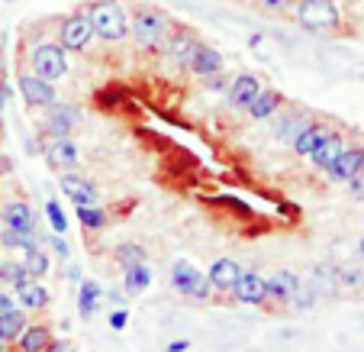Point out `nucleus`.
Segmentation results:
<instances>
[{
    "label": "nucleus",
    "mask_w": 364,
    "mask_h": 352,
    "mask_svg": "<svg viewBox=\"0 0 364 352\" xmlns=\"http://www.w3.org/2000/svg\"><path fill=\"white\" fill-rule=\"evenodd\" d=\"M168 33H171V20H168L165 10H159V7L136 10V16H132V42L142 52H159L165 46Z\"/></svg>",
    "instance_id": "obj_1"
},
{
    "label": "nucleus",
    "mask_w": 364,
    "mask_h": 352,
    "mask_svg": "<svg viewBox=\"0 0 364 352\" xmlns=\"http://www.w3.org/2000/svg\"><path fill=\"white\" fill-rule=\"evenodd\" d=\"M90 26H94V36L103 42H123L129 36V20H126L123 7L117 0H100L87 10Z\"/></svg>",
    "instance_id": "obj_2"
},
{
    "label": "nucleus",
    "mask_w": 364,
    "mask_h": 352,
    "mask_svg": "<svg viewBox=\"0 0 364 352\" xmlns=\"http://www.w3.org/2000/svg\"><path fill=\"white\" fill-rule=\"evenodd\" d=\"M29 62H33V75L55 84L58 78L68 75V48H65L62 42H39V46L33 48Z\"/></svg>",
    "instance_id": "obj_3"
},
{
    "label": "nucleus",
    "mask_w": 364,
    "mask_h": 352,
    "mask_svg": "<svg viewBox=\"0 0 364 352\" xmlns=\"http://www.w3.org/2000/svg\"><path fill=\"white\" fill-rule=\"evenodd\" d=\"M296 20L303 29H336L342 14H338L336 0H300Z\"/></svg>",
    "instance_id": "obj_4"
},
{
    "label": "nucleus",
    "mask_w": 364,
    "mask_h": 352,
    "mask_svg": "<svg viewBox=\"0 0 364 352\" xmlns=\"http://www.w3.org/2000/svg\"><path fill=\"white\" fill-rule=\"evenodd\" d=\"M171 284H174V291L193 297V301H206V297H210V288H213L210 278H206L200 269H193L191 262H174L171 265Z\"/></svg>",
    "instance_id": "obj_5"
},
{
    "label": "nucleus",
    "mask_w": 364,
    "mask_h": 352,
    "mask_svg": "<svg viewBox=\"0 0 364 352\" xmlns=\"http://www.w3.org/2000/svg\"><path fill=\"white\" fill-rule=\"evenodd\" d=\"M94 26H90V16L87 14H71L62 20V26H58V42H62L68 52H84V48H90V42H94Z\"/></svg>",
    "instance_id": "obj_6"
},
{
    "label": "nucleus",
    "mask_w": 364,
    "mask_h": 352,
    "mask_svg": "<svg viewBox=\"0 0 364 352\" xmlns=\"http://www.w3.org/2000/svg\"><path fill=\"white\" fill-rule=\"evenodd\" d=\"M197 42L200 39L193 33H187V29H171L161 48H165V56H168V62H171V65L187 68V65H191V58H193V52H197Z\"/></svg>",
    "instance_id": "obj_7"
},
{
    "label": "nucleus",
    "mask_w": 364,
    "mask_h": 352,
    "mask_svg": "<svg viewBox=\"0 0 364 352\" xmlns=\"http://www.w3.org/2000/svg\"><path fill=\"white\" fill-rule=\"evenodd\" d=\"M232 294L239 304H264L268 301V278L258 271H242L239 281L232 284Z\"/></svg>",
    "instance_id": "obj_8"
},
{
    "label": "nucleus",
    "mask_w": 364,
    "mask_h": 352,
    "mask_svg": "<svg viewBox=\"0 0 364 352\" xmlns=\"http://www.w3.org/2000/svg\"><path fill=\"white\" fill-rule=\"evenodd\" d=\"M81 123V110H77L75 104H52V110H48L46 117V133L52 139L55 136H71V130Z\"/></svg>",
    "instance_id": "obj_9"
},
{
    "label": "nucleus",
    "mask_w": 364,
    "mask_h": 352,
    "mask_svg": "<svg viewBox=\"0 0 364 352\" xmlns=\"http://www.w3.org/2000/svg\"><path fill=\"white\" fill-rule=\"evenodd\" d=\"M20 94L26 100V107H52L55 104V88L52 81L39 75H23L20 78Z\"/></svg>",
    "instance_id": "obj_10"
},
{
    "label": "nucleus",
    "mask_w": 364,
    "mask_h": 352,
    "mask_svg": "<svg viewBox=\"0 0 364 352\" xmlns=\"http://www.w3.org/2000/svg\"><path fill=\"white\" fill-rule=\"evenodd\" d=\"M258 90H262V81H258L252 71H242V75H235L232 81L226 84V104L229 107H242V110H245Z\"/></svg>",
    "instance_id": "obj_11"
},
{
    "label": "nucleus",
    "mask_w": 364,
    "mask_h": 352,
    "mask_svg": "<svg viewBox=\"0 0 364 352\" xmlns=\"http://www.w3.org/2000/svg\"><path fill=\"white\" fill-rule=\"evenodd\" d=\"M62 191L75 207H90V204L100 200V191L87 178H77V175H62Z\"/></svg>",
    "instance_id": "obj_12"
},
{
    "label": "nucleus",
    "mask_w": 364,
    "mask_h": 352,
    "mask_svg": "<svg viewBox=\"0 0 364 352\" xmlns=\"http://www.w3.org/2000/svg\"><path fill=\"white\" fill-rule=\"evenodd\" d=\"M342 152H345V136H342V133H329V130H326V136L319 139V145L309 152V162L326 172L329 165H336V159Z\"/></svg>",
    "instance_id": "obj_13"
},
{
    "label": "nucleus",
    "mask_w": 364,
    "mask_h": 352,
    "mask_svg": "<svg viewBox=\"0 0 364 352\" xmlns=\"http://www.w3.org/2000/svg\"><path fill=\"white\" fill-rule=\"evenodd\" d=\"M223 65H226V58H223L220 48L206 46V42H197V52H193V58H191V65H187V68H191L193 75L206 78V75H216V71H223Z\"/></svg>",
    "instance_id": "obj_14"
},
{
    "label": "nucleus",
    "mask_w": 364,
    "mask_h": 352,
    "mask_svg": "<svg viewBox=\"0 0 364 352\" xmlns=\"http://www.w3.org/2000/svg\"><path fill=\"white\" fill-rule=\"evenodd\" d=\"M46 159L52 168H62V172H71L77 165V145L71 143L68 136H55L46 149Z\"/></svg>",
    "instance_id": "obj_15"
},
{
    "label": "nucleus",
    "mask_w": 364,
    "mask_h": 352,
    "mask_svg": "<svg viewBox=\"0 0 364 352\" xmlns=\"http://www.w3.org/2000/svg\"><path fill=\"white\" fill-rule=\"evenodd\" d=\"M0 220H4L7 229H26V233H36V214H33L29 204H23V200H10V204H4Z\"/></svg>",
    "instance_id": "obj_16"
},
{
    "label": "nucleus",
    "mask_w": 364,
    "mask_h": 352,
    "mask_svg": "<svg viewBox=\"0 0 364 352\" xmlns=\"http://www.w3.org/2000/svg\"><path fill=\"white\" fill-rule=\"evenodd\" d=\"M358 172H361V149H355V145H345V152L336 159V165L326 168V175H329L332 181H338V185L351 181Z\"/></svg>",
    "instance_id": "obj_17"
},
{
    "label": "nucleus",
    "mask_w": 364,
    "mask_h": 352,
    "mask_svg": "<svg viewBox=\"0 0 364 352\" xmlns=\"http://www.w3.org/2000/svg\"><path fill=\"white\" fill-rule=\"evenodd\" d=\"M281 104H284V97L277 94V90H271V88H264L262 84V90L252 97V104H248L245 110H248V117L252 120H268V117H274Z\"/></svg>",
    "instance_id": "obj_18"
},
{
    "label": "nucleus",
    "mask_w": 364,
    "mask_h": 352,
    "mask_svg": "<svg viewBox=\"0 0 364 352\" xmlns=\"http://www.w3.org/2000/svg\"><path fill=\"white\" fill-rule=\"evenodd\" d=\"M296 291H300V278H296L294 271H274V275L268 278V297H274L281 304H290Z\"/></svg>",
    "instance_id": "obj_19"
},
{
    "label": "nucleus",
    "mask_w": 364,
    "mask_h": 352,
    "mask_svg": "<svg viewBox=\"0 0 364 352\" xmlns=\"http://www.w3.org/2000/svg\"><path fill=\"white\" fill-rule=\"evenodd\" d=\"M242 275V265L235 262V259H220V262H213V269H210V284H213L216 291H232V284L239 281Z\"/></svg>",
    "instance_id": "obj_20"
},
{
    "label": "nucleus",
    "mask_w": 364,
    "mask_h": 352,
    "mask_svg": "<svg viewBox=\"0 0 364 352\" xmlns=\"http://www.w3.org/2000/svg\"><path fill=\"white\" fill-rule=\"evenodd\" d=\"M149 284H151V269L145 262H132V265H126V271H123V291L126 294H142V291H149Z\"/></svg>",
    "instance_id": "obj_21"
},
{
    "label": "nucleus",
    "mask_w": 364,
    "mask_h": 352,
    "mask_svg": "<svg viewBox=\"0 0 364 352\" xmlns=\"http://www.w3.org/2000/svg\"><path fill=\"white\" fill-rule=\"evenodd\" d=\"M323 136H326V126H319V123H313V120H309V123L303 126V130L296 133L294 139H290V145H294V152H296V155L309 159V152L316 149L319 139H323Z\"/></svg>",
    "instance_id": "obj_22"
},
{
    "label": "nucleus",
    "mask_w": 364,
    "mask_h": 352,
    "mask_svg": "<svg viewBox=\"0 0 364 352\" xmlns=\"http://www.w3.org/2000/svg\"><path fill=\"white\" fill-rule=\"evenodd\" d=\"M26 311L23 307H14V311H4L0 314V343H14L23 330H26Z\"/></svg>",
    "instance_id": "obj_23"
},
{
    "label": "nucleus",
    "mask_w": 364,
    "mask_h": 352,
    "mask_svg": "<svg viewBox=\"0 0 364 352\" xmlns=\"http://www.w3.org/2000/svg\"><path fill=\"white\" fill-rule=\"evenodd\" d=\"M16 343H20V352H46L52 343V330L48 326H26L16 336Z\"/></svg>",
    "instance_id": "obj_24"
},
{
    "label": "nucleus",
    "mask_w": 364,
    "mask_h": 352,
    "mask_svg": "<svg viewBox=\"0 0 364 352\" xmlns=\"http://www.w3.org/2000/svg\"><path fill=\"white\" fill-rule=\"evenodd\" d=\"M100 297H103L100 284L90 281V278H84L81 288H77V311H81V317H94L97 307H100Z\"/></svg>",
    "instance_id": "obj_25"
},
{
    "label": "nucleus",
    "mask_w": 364,
    "mask_h": 352,
    "mask_svg": "<svg viewBox=\"0 0 364 352\" xmlns=\"http://www.w3.org/2000/svg\"><path fill=\"white\" fill-rule=\"evenodd\" d=\"M16 291H20V307L23 311H42V307L48 304V291L36 281L23 284V288H16Z\"/></svg>",
    "instance_id": "obj_26"
},
{
    "label": "nucleus",
    "mask_w": 364,
    "mask_h": 352,
    "mask_svg": "<svg viewBox=\"0 0 364 352\" xmlns=\"http://www.w3.org/2000/svg\"><path fill=\"white\" fill-rule=\"evenodd\" d=\"M0 281L23 288V284L36 281V278L29 275V269H26V265H20V262H0Z\"/></svg>",
    "instance_id": "obj_27"
},
{
    "label": "nucleus",
    "mask_w": 364,
    "mask_h": 352,
    "mask_svg": "<svg viewBox=\"0 0 364 352\" xmlns=\"http://www.w3.org/2000/svg\"><path fill=\"white\" fill-rule=\"evenodd\" d=\"M0 242L7 249H23V252H29V249H36V233H26V229H7L4 227V233H0Z\"/></svg>",
    "instance_id": "obj_28"
},
{
    "label": "nucleus",
    "mask_w": 364,
    "mask_h": 352,
    "mask_svg": "<svg viewBox=\"0 0 364 352\" xmlns=\"http://www.w3.org/2000/svg\"><path fill=\"white\" fill-rule=\"evenodd\" d=\"M77 220H81L84 229H103L107 227V214H103L97 204H90V207H77Z\"/></svg>",
    "instance_id": "obj_29"
},
{
    "label": "nucleus",
    "mask_w": 364,
    "mask_h": 352,
    "mask_svg": "<svg viewBox=\"0 0 364 352\" xmlns=\"http://www.w3.org/2000/svg\"><path fill=\"white\" fill-rule=\"evenodd\" d=\"M23 265L29 269V275H33V278H42L48 271V256H46V252H39V246H36V249H29V252H26V262H23Z\"/></svg>",
    "instance_id": "obj_30"
},
{
    "label": "nucleus",
    "mask_w": 364,
    "mask_h": 352,
    "mask_svg": "<svg viewBox=\"0 0 364 352\" xmlns=\"http://www.w3.org/2000/svg\"><path fill=\"white\" fill-rule=\"evenodd\" d=\"M46 217H48V223H52L55 233H65V229H68V217H65L58 200H46Z\"/></svg>",
    "instance_id": "obj_31"
},
{
    "label": "nucleus",
    "mask_w": 364,
    "mask_h": 352,
    "mask_svg": "<svg viewBox=\"0 0 364 352\" xmlns=\"http://www.w3.org/2000/svg\"><path fill=\"white\" fill-rule=\"evenodd\" d=\"M117 262H123V269L132 262H145V249L132 246V242H123V246H117Z\"/></svg>",
    "instance_id": "obj_32"
},
{
    "label": "nucleus",
    "mask_w": 364,
    "mask_h": 352,
    "mask_svg": "<svg viewBox=\"0 0 364 352\" xmlns=\"http://www.w3.org/2000/svg\"><path fill=\"white\" fill-rule=\"evenodd\" d=\"M306 123H309V120L303 117V113H294V117H290V120H281V126H277V133H281V136H287V139H294L296 133H300Z\"/></svg>",
    "instance_id": "obj_33"
},
{
    "label": "nucleus",
    "mask_w": 364,
    "mask_h": 352,
    "mask_svg": "<svg viewBox=\"0 0 364 352\" xmlns=\"http://www.w3.org/2000/svg\"><path fill=\"white\" fill-rule=\"evenodd\" d=\"M348 185V191H351V197L355 200H364V172H358L351 181H345Z\"/></svg>",
    "instance_id": "obj_34"
},
{
    "label": "nucleus",
    "mask_w": 364,
    "mask_h": 352,
    "mask_svg": "<svg viewBox=\"0 0 364 352\" xmlns=\"http://www.w3.org/2000/svg\"><path fill=\"white\" fill-rule=\"evenodd\" d=\"M203 84H206V90H226V75L223 71H216V75H206L203 78Z\"/></svg>",
    "instance_id": "obj_35"
},
{
    "label": "nucleus",
    "mask_w": 364,
    "mask_h": 352,
    "mask_svg": "<svg viewBox=\"0 0 364 352\" xmlns=\"http://www.w3.org/2000/svg\"><path fill=\"white\" fill-rule=\"evenodd\" d=\"M107 320H110L113 330H126V320H129V314H126V307H117V311H113Z\"/></svg>",
    "instance_id": "obj_36"
},
{
    "label": "nucleus",
    "mask_w": 364,
    "mask_h": 352,
    "mask_svg": "<svg viewBox=\"0 0 364 352\" xmlns=\"http://www.w3.org/2000/svg\"><path fill=\"white\" fill-rule=\"evenodd\" d=\"M52 246H55V252L58 256H68V242H65V233H58V236H52Z\"/></svg>",
    "instance_id": "obj_37"
},
{
    "label": "nucleus",
    "mask_w": 364,
    "mask_h": 352,
    "mask_svg": "<svg viewBox=\"0 0 364 352\" xmlns=\"http://www.w3.org/2000/svg\"><path fill=\"white\" fill-rule=\"evenodd\" d=\"M110 304H117V307H126V291H110Z\"/></svg>",
    "instance_id": "obj_38"
},
{
    "label": "nucleus",
    "mask_w": 364,
    "mask_h": 352,
    "mask_svg": "<svg viewBox=\"0 0 364 352\" xmlns=\"http://www.w3.org/2000/svg\"><path fill=\"white\" fill-rule=\"evenodd\" d=\"M187 349H191L187 339H174V343H168V352H187Z\"/></svg>",
    "instance_id": "obj_39"
},
{
    "label": "nucleus",
    "mask_w": 364,
    "mask_h": 352,
    "mask_svg": "<svg viewBox=\"0 0 364 352\" xmlns=\"http://www.w3.org/2000/svg\"><path fill=\"white\" fill-rule=\"evenodd\" d=\"M14 307H16L14 297H10V294H0V314H4V311H14Z\"/></svg>",
    "instance_id": "obj_40"
},
{
    "label": "nucleus",
    "mask_w": 364,
    "mask_h": 352,
    "mask_svg": "<svg viewBox=\"0 0 364 352\" xmlns=\"http://www.w3.org/2000/svg\"><path fill=\"white\" fill-rule=\"evenodd\" d=\"M262 4H264L268 10H284V7L290 4V0H262Z\"/></svg>",
    "instance_id": "obj_41"
},
{
    "label": "nucleus",
    "mask_w": 364,
    "mask_h": 352,
    "mask_svg": "<svg viewBox=\"0 0 364 352\" xmlns=\"http://www.w3.org/2000/svg\"><path fill=\"white\" fill-rule=\"evenodd\" d=\"M7 97H10L7 81H0V113H4V104H7Z\"/></svg>",
    "instance_id": "obj_42"
},
{
    "label": "nucleus",
    "mask_w": 364,
    "mask_h": 352,
    "mask_svg": "<svg viewBox=\"0 0 364 352\" xmlns=\"http://www.w3.org/2000/svg\"><path fill=\"white\" fill-rule=\"evenodd\" d=\"M46 352H71V346L68 343H48Z\"/></svg>",
    "instance_id": "obj_43"
},
{
    "label": "nucleus",
    "mask_w": 364,
    "mask_h": 352,
    "mask_svg": "<svg viewBox=\"0 0 364 352\" xmlns=\"http://www.w3.org/2000/svg\"><path fill=\"white\" fill-rule=\"evenodd\" d=\"M358 256H361V259H364V239H361V242H358Z\"/></svg>",
    "instance_id": "obj_44"
},
{
    "label": "nucleus",
    "mask_w": 364,
    "mask_h": 352,
    "mask_svg": "<svg viewBox=\"0 0 364 352\" xmlns=\"http://www.w3.org/2000/svg\"><path fill=\"white\" fill-rule=\"evenodd\" d=\"M361 172H364V145H361Z\"/></svg>",
    "instance_id": "obj_45"
},
{
    "label": "nucleus",
    "mask_w": 364,
    "mask_h": 352,
    "mask_svg": "<svg viewBox=\"0 0 364 352\" xmlns=\"http://www.w3.org/2000/svg\"><path fill=\"white\" fill-rule=\"evenodd\" d=\"M0 352H7V346H4V343H0Z\"/></svg>",
    "instance_id": "obj_46"
}]
</instances>
